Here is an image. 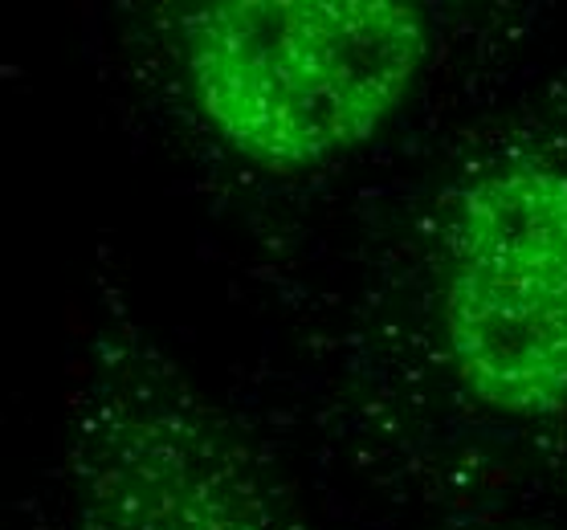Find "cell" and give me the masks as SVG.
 I'll return each instance as SVG.
<instances>
[{
	"label": "cell",
	"mask_w": 567,
	"mask_h": 530,
	"mask_svg": "<svg viewBox=\"0 0 567 530\" xmlns=\"http://www.w3.org/2000/svg\"><path fill=\"white\" fill-rule=\"evenodd\" d=\"M425 58L429 21L404 0H213L181 21L196 111L266 172L315 168L375 139Z\"/></svg>",
	"instance_id": "cell-1"
},
{
	"label": "cell",
	"mask_w": 567,
	"mask_h": 530,
	"mask_svg": "<svg viewBox=\"0 0 567 530\" xmlns=\"http://www.w3.org/2000/svg\"><path fill=\"white\" fill-rule=\"evenodd\" d=\"M445 360L494 416L567 408V164L515 159L457 200L441 278Z\"/></svg>",
	"instance_id": "cell-2"
}]
</instances>
